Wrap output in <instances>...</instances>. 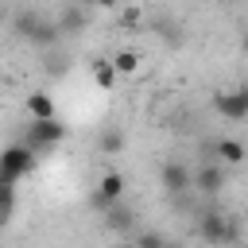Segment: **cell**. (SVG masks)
Instances as JSON below:
<instances>
[{
	"instance_id": "12",
	"label": "cell",
	"mask_w": 248,
	"mask_h": 248,
	"mask_svg": "<svg viewBox=\"0 0 248 248\" xmlns=\"http://www.w3.org/2000/svg\"><path fill=\"white\" fill-rule=\"evenodd\" d=\"M12 213H16V182L0 178V229L12 221Z\"/></svg>"
},
{
	"instance_id": "3",
	"label": "cell",
	"mask_w": 248,
	"mask_h": 248,
	"mask_svg": "<svg viewBox=\"0 0 248 248\" xmlns=\"http://www.w3.org/2000/svg\"><path fill=\"white\" fill-rule=\"evenodd\" d=\"M31 170H35V151L27 143H12V147L0 151V178L4 182H19Z\"/></svg>"
},
{
	"instance_id": "20",
	"label": "cell",
	"mask_w": 248,
	"mask_h": 248,
	"mask_svg": "<svg viewBox=\"0 0 248 248\" xmlns=\"http://www.w3.org/2000/svg\"><path fill=\"white\" fill-rule=\"evenodd\" d=\"M244 50H248V35H244Z\"/></svg>"
},
{
	"instance_id": "18",
	"label": "cell",
	"mask_w": 248,
	"mask_h": 248,
	"mask_svg": "<svg viewBox=\"0 0 248 248\" xmlns=\"http://www.w3.org/2000/svg\"><path fill=\"white\" fill-rule=\"evenodd\" d=\"M89 4H93V8H116L120 0H89Z\"/></svg>"
},
{
	"instance_id": "15",
	"label": "cell",
	"mask_w": 248,
	"mask_h": 248,
	"mask_svg": "<svg viewBox=\"0 0 248 248\" xmlns=\"http://www.w3.org/2000/svg\"><path fill=\"white\" fill-rule=\"evenodd\" d=\"M108 62H112L116 74H136V70H140V54H136V50H120V54H112Z\"/></svg>"
},
{
	"instance_id": "16",
	"label": "cell",
	"mask_w": 248,
	"mask_h": 248,
	"mask_svg": "<svg viewBox=\"0 0 248 248\" xmlns=\"http://www.w3.org/2000/svg\"><path fill=\"white\" fill-rule=\"evenodd\" d=\"M120 23H124V27H140V12H136V8H128V12L120 16Z\"/></svg>"
},
{
	"instance_id": "5",
	"label": "cell",
	"mask_w": 248,
	"mask_h": 248,
	"mask_svg": "<svg viewBox=\"0 0 248 248\" xmlns=\"http://www.w3.org/2000/svg\"><path fill=\"white\" fill-rule=\"evenodd\" d=\"M124 186H128V178H124L120 170H108V174H101V182H97V194H93V205H97V209H108V205L124 202Z\"/></svg>"
},
{
	"instance_id": "17",
	"label": "cell",
	"mask_w": 248,
	"mask_h": 248,
	"mask_svg": "<svg viewBox=\"0 0 248 248\" xmlns=\"http://www.w3.org/2000/svg\"><path fill=\"white\" fill-rule=\"evenodd\" d=\"M136 240H140V244H163V232H140Z\"/></svg>"
},
{
	"instance_id": "8",
	"label": "cell",
	"mask_w": 248,
	"mask_h": 248,
	"mask_svg": "<svg viewBox=\"0 0 248 248\" xmlns=\"http://www.w3.org/2000/svg\"><path fill=\"white\" fill-rule=\"evenodd\" d=\"M194 186H198L205 198H213V194L225 186V163H205L202 170H194Z\"/></svg>"
},
{
	"instance_id": "11",
	"label": "cell",
	"mask_w": 248,
	"mask_h": 248,
	"mask_svg": "<svg viewBox=\"0 0 248 248\" xmlns=\"http://www.w3.org/2000/svg\"><path fill=\"white\" fill-rule=\"evenodd\" d=\"M27 116H31V120L54 116V101H50L46 93H27Z\"/></svg>"
},
{
	"instance_id": "2",
	"label": "cell",
	"mask_w": 248,
	"mask_h": 248,
	"mask_svg": "<svg viewBox=\"0 0 248 248\" xmlns=\"http://www.w3.org/2000/svg\"><path fill=\"white\" fill-rule=\"evenodd\" d=\"M62 140H66V124H62L58 116H43V120H31V124H27V136H23V143H27L35 155H43V151L58 147Z\"/></svg>"
},
{
	"instance_id": "13",
	"label": "cell",
	"mask_w": 248,
	"mask_h": 248,
	"mask_svg": "<svg viewBox=\"0 0 248 248\" xmlns=\"http://www.w3.org/2000/svg\"><path fill=\"white\" fill-rule=\"evenodd\" d=\"M93 81H97L101 89H112V85H116V70H112L108 58H97V62H93Z\"/></svg>"
},
{
	"instance_id": "7",
	"label": "cell",
	"mask_w": 248,
	"mask_h": 248,
	"mask_svg": "<svg viewBox=\"0 0 248 248\" xmlns=\"http://www.w3.org/2000/svg\"><path fill=\"white\" fill-rule=\"evenodd\" d=\"M159 178H163V190H167V194H186V190L194 186V170H190L186 163H167Z\"/></svg>"
},
{
	"instance_id": "19",
	"label": "cell",
	"mask_w": 248,
	"mask_h": 248,
	"mask_svg": "<svg viewBox=\"0 0 248 248\" xmlns=\"http://www.w3.org/2000/svg\"><path fill=\"white\" fill-rule=\"evenodd\" d=\"M4 19H8V16H4V4H0V23H4Z\"/></svg>"
},
{
	"instance_id": "1",
	"label": "cell",
	"mask_w": 248,
	"mask_h": 248,
	"mask_svg": "<svg viewBox=\"0 0 248 248\" xmlns=\"http://www.w3.org/2000/svg\"><path fill=\"white\" fill-rule=\"evenodd\" d=\"M12 31H16V35H19L23 43H31V46H54V43L62 39L58 23L43 19L39 12H19V16L12 19Z\"/></svg>"
},
{
	"instance_id": "9",
	"label": "cell",
	"mask_w": 248,
	"mask_h": 248,
	"mask_svg": "<svg viewBox=\"0 0 248 248\" xmlns=\"http://www.w3.org/2000/svg\"><path fill=\"white\" fill-rule=\"evenodd\" d=\"M213 155H217V163H225V167H240V163L248 159V147H244L240 140H232V136H221V140L213 143Z\"/></svg>"
},
{
	"instance_id": "4",
	"label": "cell",
	"mask_w": 248,
	"mask_h": 248,
	"mask_svg": "<svg viewBox=\"0 0 248 248\" xmlns=\"http://www.w3.org/2000/svg\"><path fill=\"white\" fill-rule=\"evenodd\" d=\"M213 108H217V116H225V120H244V116H248V85H244V89L213 93Z\"/></svg>"
},
{
	"instance_id": "14",
	"label": "cell",
	"mask_w": 248,
	"mask_h": 248,
	"mask_svg": "<svg viewBox=\"0 0 248 248\" xmlns=\"http://www.w3.org/2000/svg\"><path fill=\"white\" fill-rule=\"evenodd\" d=\"M124 143H128V140H124V128H105V132H101V151H105V155L124 151Z\"/></svg>"
},
{
	"instance_id": "6",
	"label": "cell",
	"mask_w": 248,
	"mask_h": 248,
	"mask_svg": "<svg viewBox=\"0 0 248 248\" xmlns=\"http://www.w3.org/2000/svg\"><path fill=\"white\" fill-rule=\"evenodd\" d=\"M198 232H202V240H209V244H229V240H236V229H232L229 217H221V213H205L202 225H198Z\"/></svg>"
},
{
	"instance_id": "10",
	"label": "cell",
	"mask_w": 248,
	"mask_h": 248,
	"mask_svg": "<svg viewBox=\"0 0 248 248\" xmlns=\"http://www.w3.org/2000/svg\"><path fill=\"white\" fill-rule=\"evenodd\" d=\"M54 23H58L62 35H81V31H85V4H81V0H78V4H66Z\"/></svg>"
}]
</instances>
